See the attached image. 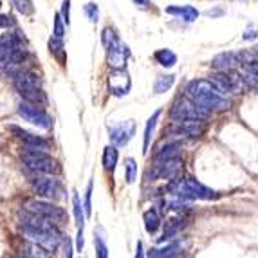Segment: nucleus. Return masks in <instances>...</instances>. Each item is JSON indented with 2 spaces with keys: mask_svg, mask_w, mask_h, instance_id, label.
Listing matches in <instances>:
<instances>
[{
  "mask_svg": "<svg viewBox=\"0 0 258 258\" xmlns=\"http://www.w3.org/2000/svg\"><path fill=\"white\" fill-rule=\"evenodd\" d=\"M101 40H103V45H105V49H107L108 65H110L112 69H125V63L130 56L128 45H125L123 42H119V38L116 36L114 29H110V27L103 29Z\"/></svg>",
  "mask_w": 258,
  "mask_h": 258,
  "instance_id": "nucleus-5",
  "label": "nucleus"
},
{
  "mask_svg": "<svg viewBox=\"0 0 258 258\" xmlns=\"http://www.w3.org/2000/svg\"><path fill=\"white\" fill-rule=\"evenodd\" d=\"M22 161L29 170L38 173H47V175H54L60 172V166L52 157H49L43 150H36V148H27L22 152Z\"/></svg>",
  "mask_w": 258,
  "mask_h": 258,
  "instance_id": "nucleus-7",
  "label": "nucleus"
},
{
  "mask_svg": "<svg viewBox=\"0 0 258 258\" xmlns=\"http://www.w3.org/2000/svg\"><path fill=\"white\" fill-rule=\"evenodd\" d=\"M94 244H96V253H98V256L107 258L108 247H107V244H105V237H103V233L101 231L94 233Z\"/></svg>",
  "mask_w": 258,
  "mask_h": 258,
  "instance_id": "nucleus-27",
  "label": "nucleus"
},
{
  "mask_svg": "<svg viewBox=\"0 0 258 258\" xmlns=\"http://www.w3.org/2000/svg\"><path fill=\"white\" fill-rule=\"evenodd\" d=\"M63 22H65V20L61 18V15H60V13H56V17H54V31H52V35L58 36V38H63V35H65Z\"/></svg>",
  "mask_w": 258,
  "mask_h": 258,
  "instance_id": "nucleus-31",
  "label": "nucleus"
},
{
  "mask_svg": "<svg viewBox=\"0 0 258 258\" xmlns=\"http://www.w3.org/2000/svg\"><path fill=\"white\" fill-rule=\"evenodd\" d=\"M85 213L87 217L92 213V182H89V186H87V191H85Z\"/></svg>",
  "mask_w": 258,
  "mask_h": 258,
  "instance_id": "nucleus-34",
  "label": "nucleus"
},
{
  "mask_svg": "<svg viewBox=\"0 0 258 258\" xmlns=\"http://www.w3.org/2000/svg\"><path fill=\"white\" fill-rule=\"evenodd\" d=\"M136 6H141V8H148L150 6V0H132Z\"/></svg>",
  "mask_w": 258,
  "mask_h": 258,
  "instance_id": "nucleus-41",
  "label": "nucleus"
},
{
  "mask_svg": "<svg viewBox=\"0 0 258 258\" xmlns=\"http://www.w3.org/2000/svg\"><path fill=\"white\" fill-rule=\"evenodd\" d=\"M143 220H145V229H147L150 235H154L161 226V217H159V213H157V210H154V208L148 210V211H145Z\"/></svg>",
  "mask_w": 258,
  "mask_h": 258,
  "instance_id": "nucleus-20",
  "label": "nucleus"
},
{
  "mask_svg": "<svg viewBox=\"0 0 258 258\" xmlns=\"http://www.w3.org/2000/svg\"><path fill=\"white\" fill-rule=\"evenodd\" d=\"M108 132H110V141L116 147H125L136 134V123L134 121H125V123H119V125L108 128Z\"/></svg>",
  "mask_w": 258,
  "mask_h": 258,
  "instance_id": "nucleus-14",
  "label": "nucleus"
},
{
  "mask_svg": "<svg viewBox=\"0 0 258 258\" xmlns=\"http://www.w3.org/2000/svg\"><path fill=\"white\" fill-rule=\"evenodd\" d=\"M186 96H189L199 105L206 107L210 112L226 110L231 105L229 98H226V94L220 91L219 87L213 82H208V80H194V82H189L188 87H186Z\"/></svg>",
  "mask_w": 258,
  "mask_h": 258,
  "instance_id": "nucleus-2",
  "label": "nucleus"
},
{
  "mask_svg": "<svg viewBox=\"0 0 258 258\" xmlns=\"http://www.w3.org/2000/svg\"><path fill=\"white\" fill-rule=\"evenodd\" d=\"M125 177L128 184H132L136 181V177H138V164H136V161L132 157L125 159Z\"/></svg>",
  "mask_w": 258,
  "mask_h": 258,
  "instance_id": "nucleus-28",
  "label": "nucleus"
},
{
  "mask_svg": "<svg viewBox=\"0 0 258 258\" xmlns=\"http://www.w3.org/2000/svg\"><path fill=\"white\" fill-rule=\"evenodd\" d=\"M31 186L35 189V194H38L40 197L47 199V201H60L63 199V188H61L60 181L54 177H45L38 175V172H35V175H31Z\"/></svg>",
  "mask_w": 258,
  "mask_h": 258,
  "instance_id": "nucleus-9",
  "label": "nucleus"
},
{
  "mask_svg": "<svg viewBox=\"0 0 258 258\" xmlns=\"http://www.w3.org/2000/svg\"><path fill=\"white\" fill-rule=\"evenodd\" d=\"M69 11H71V0H63V6H61V17L63 20L69 24Z\"/></svg>",
  "mask_w": 258,
  "mask_h": 258,
  "instance_id": "nucleus-37",
  "label": "nucleus"
},
{
  "mask_svg": "<svg viewBox=\"0 0 258 258\" xmlns=\"http://www.w3.org/2000/svg\"><path fill=\"white\" fill-rule=\"evenodd\" d=\"M211 82L219 87L224 94H242L245 92L249 87L245 83L244 74L237 73V71H219L217 74L211 76Z\"/></svg>",
  "mask_w": 258,
  "mask_h": 258,
  "instance_id": "nucleus-8",
  "label": "nucleus"
},
{
  "mask_svg": "<svg viewBox=\"0 0 258 258\" xmlns=\"http://www.w3.org/2000/svg\"><path fill=\"white\" fill-rule=\"evenodd\" d=\"M184 249V244L182 242H172V244H168L166 247L163 249H152L150 256L152 258H164V256H177V254H181V251Z\"/></svg>",
  "mask_w": 258,
  "mask_h": 258,
  "instance_id": "nucleus-19",
  "label": "nucleus"
},
{
  "mask_svg": "<svg viewBox=\"0 0 258 258\" xmlns=\"http://www.w3.org/2000/svg\"><path fill=\"white\" fill-rule=\"evenodd\" d=\"M26 210L43 217V219L51 220L56 226L63 224L65 219H67V215H65V211L61 208L54 206V204L47 203V201H29V203H26Z\"/></svg>",
  "mask_w": 258,
  "mask_h": 258,
  "instance_id": "nucleus-11",
  "label": "nucleus"
},
{
  "mask_svg": "<svg viewBox=\"0 0 258 258\" xmlns=\"http://www.w3.org/2000/svg\"><path fill=\"white\" fill-rule=\"evenodd\" d=\"M22 235L27 238L29 242H35L40 247H43L45 251H56L61 238V233L58 229L56 224H52L51 220L43 219V217L31 213L26 210L24 217H22V226H20Z\"/></svg>",
  "mask_w": 258,
  "mask_h": 258,
  "instance_id": "nucleus-1",
  "label": "nucleus"
},
{
  "mask_svg": "<svg viewBox=\"0 0 258 258\" xmlns=\"http://www.w3.org/2000/svg\"><path fill=\"white\" fill-rule=\"evenodd\" d=\"M73 208H74V217H76L78 229H83V224H85V206H82V201H80V195L74 191L73 194Z\"/></svg>",
  "mask_w": 258,
  "mask_h": 258,
  "instance_id": "nucleus-24",
  "label": "nucleus"
},
{
  "mask_svg": "<svg viewBox=\"0 0 258 258\" xmlns=\"http://www.w3.org/2000/svg\"><path fill=\"white\" fill-rule=\"evenodd\" d=\"M244 80H245V83H247L249 89H256L258 91V74H254L253 71L247 69L244 73Z\"/></svg>",
  "mask_w": 258,
  "mask_h": 258,
  "instance_id": "nucleus-32",
  "label": "nucleus"
},
{
  "mask_svg": "<svg viewBox=\"0 0 258 258\" xmlns=\"http://www.w3.org/2000/svg\"><path fill=\"white\" fill-rule=\"evenodd\" d=\"M256 36H258V27H253V26H251L249 29H247V31L244 33V36H242V38L249 42V40H254Z\"/></svg>",
  "mask_w": 258,
  "mask_h": 258,
  "instance_id": "nucleus-36",
  "label": "nucleus"
},
{
  "mask_svg": "<svg viewBox=\"0 0 258 258\" xmlns=\"http://www.w3.org/2000/svg\"><path fill=\"white\" fill-rule=\"evenodd\" d=\"M210 116V110L203 105H199L197 101L189 98V96H181L173 101L172 108H170V117L172 121L177 119H203L206 121Z\"/></svg>",
  "mask_w": 258,
  "mask_h": 258,
  "instance_id": "nucleus-6",
  "label": "nucleus"
},
{
  "mask_svg": "<svg viewBox=\"0 0 258 258\" xmlns=\"http://www.w3.org/2000/svg\"><path fill=\"white\" fill-rule=\"evenodd\" d=\"M85 13H87V17H89V20H91L92 24H96V22H98L99 11H98V6H96V4H87L85 6Z\"/></svg>",
  "mask_w": 258,
  "mask_h": 258,
  "instance_id": "nucleus-35",
  "label": "nucleus"
},
{
  "mask_svg": "<svg viewBox=\"0 0 258 258\" xmlns=\"http://www.w3.org/2000/svg\"><path fill=\"white\" fill-rule=\"evenodd\" d=\"M238 63H244V58H242V52H220L217 54L213 60H211V67L217 71H229L235 69Z\"/></svg>",
  "mask_w": 258,
  "mask_h": 258,
  "instance_id": "nucleus-15",
  "label": "nucleus"
},
{
  "mask_svg": "<svg viewBox=\"0 0 258 258\" xmlns=\"http://www.w3.org/2000/svg\"><path fill=\"white\" fill-rule=\"evenodd\" d=\"M11 78H13V85L18 91V94L26 101L31 103H45V94H43L42 87H40L38 76L29 71H17L11 69Z\"/></svg>",
  "mask_w": 258,
  "mask_h": 258,
  "instance_id": "nucleus-4",
  "label": "nucleus"
},
{
  "mask_svg": "<svg viewBox=\"0 0 258 258\" xmlns=\"http://www.w3.org/2000/svg\"><path fill=\"white\" fill-rule=\"evenodd\" d=\"M155 61L159 65H163V67H173V65L177 63V54L173 51H170V49H159V51L154 54Z\"/></svg>",
  "mask_w": 258,
  "mask_h": 258,
  "instance_id": "nucleus-21",
  "label": "nucleus"
},
{
  "mask_svg": "<svg viewBox=\"0 0 258 258\" xmlns=\"http://www.w3.org/2000/svg\"><path fill=\"white\" fill-rule=\"evenodd\" d=\"M168 15H175V17H181L184 22H195L199 17V11L194 6H168L164 9Z\"/></svg>",
  "mask_w": 258,
  "mask_h": 258,
  "instance_id": "nucleus-17",
  "label": "nucleus"
},
{
  "mask_svg": "<svg viewBox=\"0 0 258 258\" xmlns=\"http://www.w3.org/2000/svg\"><path fill=\"white\" fill-rule=\"evenodd\" d=\"M173 83H175V76L173 74H168V76H159L154 83V92L155 94H163L168 89H172Z\"/></svg>",
  "mask_w": 258,
  "mask_h": 258,
  "instance_id": "nucleus-26",
  "label": "nucleus"
},
{
  "mask_svg": "<svg viewBox=\"0 0 258 258\" xmlns=\"http://www.w3.org/2000/svg\"><path fill=\"white\" fill-rule=\"evenodd\" d=\"M43 247H40L38 244H35V242H31V244H27L24 249H22V253L26 254V256H43Z\"/></svg>",
  "mask_w": 258,
  "mask_h": 258,
  "instance_id": "nucleus-30",
  "label": "nucleus"
},
{
  "mask_svg": "<svg viewBox=\"0 0 258 258\" xmlns=\"http://www.w3.org/2000/svg\"><path fill=\"white\" fill-rule=\"evenodd\" d=\"M11 130L17 134V138L20 139L27 148H36V150H43V152H47L49 148H51L49 141H45V139L40 138V136H35V134L27 132V130L18 128V126H11Z\"/></svg>",
  "mask_w": 258,
  "mask_h": 258,
  "instance_id": "nucleus-16",
  "label": "nucleus"
},
{
  "mask_svg": "<svg viewBox=\"0 0 258 258\" xmlns=\"http://www.w3.org/2000/svg\"><path fill=\"white\" fill-rule=\"evenodd\" d=\"M0 6H2V4H0Z\"/></svg>",
  "mask_w": 258,
  "mask_h": 258,
  "instance_id": "nucleus-43",
  "label": "nucleus"
},
{
  "mask_svg": "<svg viewBox=\"0 0 258 258\" xmlns=\"http://www.w3.org/2000/svg\"><path fill=\"white\" fill-rule=\"evenodd\" d=\"M18 114L26 121H29L31 125L38 126V128L49 130L52 126V119L47 112L36 107V103H31V101H26V99L18 105Z\"/></svg>",
  "mask_w": 258,
  "mask_h": 258,
  "instance_id": "nucleus-10",
  "label": "nucleus"
},
{
  "mask_svg": "<svg viewBox=\"0 0 258 258\" xmlns=\"http://www.w3.org/2000/svg\"><path fill=\"white\" fill-rule=\"evenodd\" d=\"M182 154V145L181 141H170L164 148L157 150L155 154V161H166V159H177Z\"/></svg>",
  "mask_w": 258,
  "mask_h": 258,
  "instance_id": "nucleus-18",
  "label": "nucleus"
},
{
  "mask_svg": "<svg viewBox=\"0 0 258 258\" xmlns=\"http://www.w3.org/2000/svg\"><path fill=\"white\" fill-rule=\"evenodd\" d=\"M168 191L173 197H179L182 201H213V199H219L217 191L206 188L194 177H177V179L170 181Z\"/></svg>",
  "mask_w": 258,
  "mask_h": 258,
  "instance_id": "nucleus-3",
  "label": "nucleus"
},
{
  "mask_svg": "<svg viewBox=\"0 0 258 258\" xmlns=\"http://www.w3.org/2000/svg\"><path fill=\"white\" fill-rule=\"evenodd\" d=\"M61 244H63V256H67V258L73 256V247H71L69 238H63V240H61Z\"/></svg>",
  "mask_w": 258,
  "mask_h": 258,
  "instance_id": "nucleus-38",
  "label": "nucleus"
},
{
  "mask_svg": "<svg viewBox=\"0 0 258 258\" xmlns=\"http://www.w3.org/2000/svg\"><path fill=\"white\" fill-rule=\"evenodd\" d=\"M182 228H184V219H172L170 222H168L166 231H164V235L161 237L159 242H164V240H170V238H173Z\"/></svg>",
  "mask_w": 258,
  "mask_h": 258,
  "instance_id": "nucleus-25",
  "label": "nucleus"
},
{
  "mask_svg": "<svg viewBox=\"0 0 258 258\" xmlns=\"http://www.w3.org/2000/svg\"><path fill=\"white\" fill-rule=\"evenodd\" d=\"M107 82L110 94L117 96V98L128 94L130 87H132V80H130V74L126 73V69H112L108 73Z\"/></svg>",
  "mask_w": 258,
  "mask_h": 258,
  "instance_id": "nucleus-13",
  "label": "nucleus"
},
{
  "mask_svg": "<svg viewBox=\"0 0 258 258\" xmlns=\"http://www.w3.org/2000/svg\"><path fill=\"white\" fill-rule=\"evenodd\" d=\"M78 251H82L83 249V229H78Z\"/></svg>",
  "mask_w": 258,
  "mask_h": 258,
  "instance_id": "nucleus-39",
  "label": "nucleus"
},
{
  "mask_svg": "<svg viewBox=\"0 0 258 258\" xmlns=\"http://www.w3.org/2000/svg\"><path fill=\"white\" fill-rule=\"evenodd\" d=\"M182 172V163L181 159H166V161H157L154 168H150L147 172L148 181H155V179H166V181H173L181 175Z\"/></svg>",
  "mask_w": 258,
  "mask_h": 258,
  "instance_id": "nucleus-12",
  "label": "nucleus"
},
{
  "mask_svg": "<svg viewBox=\"0 0 258 258\" xmlns=\"http://www.w3.org/2000/svg\"><path fill=\"white\" fill-rule=\"evenodd\" d=\"M136 256H143V244L141 242H138V253H136Z\"/></svg>",
  "mask_w": 258,
  "mask_h": 258,
  "instance_id": "nucleus-42",
  "label": "nucleus"
},
{
  "mask_svg": "<svg viewBox=\"0 0 258 258\" xmlns=\"http://www.w3.org/2000/svg\"><path fill=\"white\" fill-rule=\"evenodd\" d=\"M49 49H51V52H54V54H60V52L63 51V40L58 38V36H52V38L49 40Z\"/></svg>",
  "mask_w": 258,
  "mask_h": 258,
  "instance_id": "nucleus-33",
  "label": "nucleus"
},
{
  "mask_svg": "<svg viewBox=\"0 0 258 258\" xmlns=\"http://www.w3.org/2000/svg\"><path fill=\"white\" fill-rule=\"evenodd\" d=\"M13 6L17 8L18 13L26 15V17L33 15V11H35V6H33L31 0H13Z\"/></svg>",
  "mask_w": 258,
  "mask_h": 258,
  "instance_id": "nucleus-29",
  "label": "nucleus"
},
{
  "mask_svg": "<svg viewBox=\"0 0 258 258\" xmlns=\"http://www.w3.org/2000/svg\"><path fill=\"white\" fill-rule=\"evenodd\" d=\"M161 116V110H157L150 119L147 121V128H145V143H143V152H148V147H150L152 138H154V130L155 125H157V119Z\"/></svg>",
  "mask_w": 258,
  "mask_h": 258,
  "instance_id": "nucleus-23",
  "label": "nucleus"
},
{
  "mask_svg": "<svg viewBox=\"0 0 258 258\" xmlns=\"http://www.w3.org/2000/svg\"><path fill=\"white\" fill-rule=\"evenodd\" d=\"M117 157H119V154H117L116 145L107 147L103 150V166L107 172H114V168H116V164H117Z\"/></svg>",
  "mask_w": 258,
  "mask_h": 258,
  "instance_id": "nucleus-22",
  "label": "nucleus"
},
{
  "mask_svg": "<svg viewBox=\"0 0 258 258\" xmlns=\"http://www.w3.org/2000/svg\"><path fill=\"white\" fill-rule=\"evenodd\" d=\"M245 67L249 71H253L254 74H258V61H249V63H245Z\"/></svg>",
  "mask_w": 258,
  "mask_h": 258,
  "instance_id": "nucleus-40",
  "label": "nucleus"
}]
</instances>
